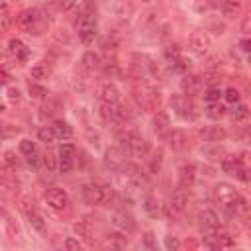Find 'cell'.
I'll return each mask as SVG.
<instances>
[{
  "label": "cell",
  "instance_id": "3957f363",
  "mask_svg": "<svg viewBox=\"0 0 251 251\" xmlns=\"http://www.w3.org/2000/svg\"><path fill=\"white\" fill-rule=\"evenodd\" d=\"M241 198H243V196H241L231 184L220 182V184L214 186V200H216L226 212H229V214H235L237 204H239Z\"/></svg>",
  "mask_w": 251,
  "mask_h": 251
},
{
  "label": "cell",
  "instance_id": "52a82bcc",
  "mask_svg": "<svg viewBox=\"0 0 251 251\" xmlns=\"http://www.w3.org/2000/svg\"><path fill=\"white\" fill-rule=\"evenodd\" d=\"M59 171L65 175V173H71L75 169V161H76V147L73 143H63L59 147Z\"/></svg>",
  "mask_w": 251,
  "mask_h": 251
},
{
  "label": "cell",
  "instance_id": "f1b7e54d",
  "mask_svg": "<svg viewBox=\"0 0 251 251\" xmlns=\"http://www.w3.org/2000/svg\"><path fill=\"white\" fill-rule=\"evenodd\" d=\"M37 137H39V141H43V143H53V141L57 139L53 126H41V127L37 129Z\"/></svg>",
  "mask_w": 251,
  "mask_h": 251
},
{
  "label": "cell",
  "instance_id": "d590c367",
  "mask_svg": "<svg viewBox=\"0 0 251 251\" xmlns=\"http://www.w3.org/2000/svg\"><path fill=\"white\" fill-rule=\"evenodd\" d=\"M20 153L25 155V157H29V155L37 153V147H35V143L31 139H22L20 141Z\"/></svg>",
  "mask_w": 251,
  "mask_h": 251
},
{
  "label": "cell",
  "instance_id": "f35d334b",
  "mask_svg": "<svg viewBox=\"0 0 251 251\" xmlns=\"http://www.w3.org/2000/svg\"><path fill=\"white\" fill-rule=\"evenodd\" d=\"M29 94L33 98H45L47 96V88L41 86V84H37V82H29Z\"/></svg>",
  "mask_w": 251,
  "mask_h": 251
},
{
  "label": "cell",
  "instance_id": "603a6c76",
  "mask_svg": "<svg viewBox=\"0 0 251 251\" xmlns=\"http://www.w3.org/2000/svg\"><path fill=\"white\" fill-rule=\"evenodd\" d=\"M112 224H114V227H118L124 233L131 231V227H133V222H131L129 216H126V212H116L114 218H112Z\"/></svg>",
  "mask_w": 251,
  "mask_h": 251
},
{
  "label": "cell",
  "instance_id": "c3c4849f",
  "mask_svg": "<svg viewBox=\"0 0 251 251\" xmlns=\"http://www.w3.org/2000/svg\"><path fill=\"white\" fill-rule=\"evenodd\" d=\"M143 247H147V249H155V247H157L155 241H153V233H151V231H147V233L143 235Z\"/></svg>",
  "mask_w": 251,
  "mask_h": 251
},
{
  "label": "cell",
  "instance_id": "8fae6325",
  "mask_svg": "<svg viewBox=\"0 0 251 251\" xmlns=\"http://www.w3.org/2000/svg\"><path fill=\"white\" fill-rule=\"evenodd\" d=\"M126 151L122 147H112L106 151V157H104V163L108 169L112 171H124L126 169Z\"/></svg>",
  "mask_w": 251,
  "mask_h": 251
},
{
  "label": "cell",
  "instance_id": "7dc6e473",
  "mask_svg": "<svg viewBox=\"0 0 251 251\" xmlns=\"http://www.w3.org/2000/svg\"><path fill=\"white\" fill-rule=\"evenodd\" d=\"M165 247L167 249H180V241L176 239V237H173V235H167V239H165Z\"/></svg>",
  "mask_w": 251,
  "mask_h": 251
},
{
  "label": "cell",
  "instance_id": "2e32d148",
  "mask_svg": "<svg viewBox=\"0 0 251 251\" xmlns=\"http://www.w3.org/2000/svg\"><path fill=\"white\" fill-rule=\"evenodd\" d=\"M8 53L16 59V61H20V63H25L27 61V57H29V47L24 43V41H20V39H10V43H8Z\"/></svg>",
  "mask_w": 251,
  "mask_h": 251
},
{
  "label": "cell",
  "instance_id": "9c48e42d",
  "mask_svg": "<svg viewBox=\"0 0 251 251\" xmlns=\"http://www.w3.org/2000/svg\"><path fill=\"white\" fill-rule=\"evenodd\" d=\"M45 202H47L53 210H65V208L71 204V198H69V194H67L63 188L51 186V188L45 190Z\"/></svg>",
  "mask_w": 251,
  "mask_h": 251
},
{
  "label": "cell",
  "instance_id": "680465c9",
  "mask_svg": "<svg viewBox=\"0 0 251 251\" xmlns=\"http://www.w3.org/2000/svg\"><path fill=\"white\" fill-rule=\"evenodd\" d=\"M143 2H149V0H143Z\"/></svg>",
  "mask_w": 251,
  "mask_h": 251
},
{
  "label": "cell",
  "instance_id": "b9f144b4",
  "mask_svg": "<svg viewBox=\"0 0 251 251\" xmlns=\"http://www.w3.org/2000/svg\"><path fill=\"white\" fill-rule=\"evenodd\" d=\"M2 161H4V169H16V165H18V157L14 151H6Z\"/></svg>",
  "mask_w": 251,
  "mask_h": 251
},
{
  "label": "cell",
  "instance_id": "e0dca14e",
  "mask_svg": "<svg viewBox=\"0 0 251 251\" xmlns=\"http://www.w3.org/2000/svg\"><path fill=\"white\" fill-rule=\"evenodd\" d=\"M167 141H169V147H171L173 151H180V149L186 147V143H188V135H186L184 129H178V127H176V129H171V131H169Z\"/></svg>",
  "mask_w": 251,
  "mask_h": 251
},
{
  "label": "cell",
  "instance_id": "9a60e30c",
  "mask_svg": "<svg viewBox=\"0 0 251 251\" xmlns=\"http://www.w3.org/2000/svg\"><path fill=\"white\" fill-rule=\"evenodd\" d=\"M153 129H155L157 135H161V137L167 139V135H169V131H171L173 127H171L169 114H167L165 110H157V112H155V118H153Z\"/></svg>",
  "mask_w": 251,
  "mask_h": 251
},
{
  "label": "cell",
  "instance_id": "cb8c5ba5",
  "mask_svg": "<svg viewBox=\"0 0 251 251\" xmlns=\"http://www.w3.org/2000/svg\"><path fill=\"white\" fill-rule=\"evenodd\" d=\"M82 67L88 71V73H94L100 69V57L94 53V51H86L82 55Z\"/></svg>",
  "mask_w": 251,
  "mask_h": 251
},
{
  "label": "cell",
  "instance_id": "d4e9b609",
  "mask_svg": "<svg viewBox=\"0 0 251 251\" xmlns=\"http://www.w3.org/2000/svg\"><path fill=\"white\" fill-rule=\"evenodd\" d=\"M112 110H114V122H118V124H126V122L131 118L129 108H127L126 104H122V102L114 104V106H112Z\"/></svg>",
  "mask_w": 251,
  "mask_h": 251
},
{
  "label": "cell",
  "instance_id": "db71d44e",
  "mask_svg": "<svg viewBox=\"0 0 251 251\" xmlns=\"http://www.w3.org/2000/svg\"><path fill=\"white\" fill-rule=\"evenodd\" d=\"M75 6V0H61V8L63 10H69V8H73Z\"/></svg>",
  "mask_w": 251,
  "mask_h": 251
},
{
  "label": "cell",
  "instance_id": "60d3db41",
  "mask_svg": "<svg viewBox=\"0 0 251 251\" xmlns=\"http://www.w3.org/2000/svg\"><path fill=\"white\" fill-rule=\"evenodd\" d=\"M224 98H226V102H227V104H237V102H239V98H241V94H239V90H237V88H227V90L224 92Z\"/></svg>",
  "mask_w": 251,
  "mask_h": 251
},
{
  "label": "cell",
  "instance_id": "f5cc1de1",
  "mask_svg": "<svg viewBox=\"0 0 251 251\" xmlns=\"http://www.w3.org/2000/svg\"><path fill=\"white\" fill-rule=\"evenodd\" d=\"M227 0H208V6L210 8H216V10H220V8H224V4H226Z\"/></svg>",
  "mask_w": 251,
  "mask_h": 251
},
{
  "label": "cell",
  "instance_id": "f546056e",
  "mask_svg": "<svg viewBox=\"0 0 251 251\" xmlns=\"http://www.w3.org/2000/svg\"><path fill=\"white\" fill-rule=\"evenodd\" d=\"M143 210L147 212V216L157 218V216H159V202H157V198H155V196H145V200H143Z\"/></svg>",
  "mask_w": 251,
  "mask_h": 251
},
{
  "label": "cell",
  "instance_id": "836d02e7",
  "mask_svg": "<svg viewBox=\"0 0 251 251\" xmlns=\"http://www.w3.org/2000/svg\"><path fill=\"white\" fill-rule=\"evenodd\" d=\"M27 222L31 224V227L33 229H37V231H45V220L37 214V212H27Z\"/></svg>",
  "mask_w": 251,
  "mask_h": 251
},
{
  "label": "cell",
  "instance_id": "681fc988",
  "mask_svg": "<svg viewBox=\"0 0 251 251\" xmlns=\"http://www.w3.org/2000/svg\"><path fill=\"white\" fill-rule=\"evenodd\" d=\"M8 98L12 102H20V90L18 88H8Z\"/></svg>",
  "mask_w": 251,
  "mask_h": 251
},
{
  "label": "cell",
  "instance_id": "7402d4cb",
  "mask_svg": "<svg viewBox=\"0 0 251 251\" xmlns=\"http://www.w3.org/2000/svg\"><path fill=\"white\" fill-rule=\"evenodd\" d=\"M137 137H139V135H137L133 129H122V131L116 135V139H118V147H122L124 151H129L131 143H133Z\"/></svg>",
  "mask_w": 251,
  "mask_h": 251
},
{
  "label": "cell",
  "instance_id": "7bdbcfd3",
  "mask_svg": "<svg viewBox=\"0 0 251 251\" xmlns=\"http://www.w3.org/2000/svg\"><path fill=\"white\" fill-rule=\"evenodd\" d=\"M0 18H2V29L6 31L8 27H10V12H8V4L6 2H2V6H0Z\"/></svg>",
  "mask_w": 251,
  "mask_h": 251
},
{
  "label": "cell",
  "instance_id": "83f0119b",
  "mask_svg": "<svg viewBox=\"0 0 251 251\" xmlns=\"http://www.w3.org/2000/svg\"><path fill=\"white\" fill-rule=\"evenodd\" d=\"M224 114H226V108H224L220 102H208V106H206V116H208L210 120H220Z\"/></svg>",
  "mask_w": 251,
  "mask_h": 251
},
{
  "label": "cell",
  "instance_id": "ba28073f",
  "mask_svg": "<svg viewBox=\"0 0 251 251\" xmlns=\"http://www.w3.org/2000/svg\"><path fill=\"white\" fill-rule=\"evenodd\" d=\"M80 196L86 204H104L106 186H100L96 182H84L80 188Z\"/></svg>",
  "mask_w": 251,
  "mask_h": 251
},
{
  "label": "cell",
  "instance_id": "e575fe53",
  "mask_svg": "<svg viewBox=\"0 0 251 251\" xmlns=\"http://www.w3.org/2000/svg\"><path fill=\"white\" fill-rule=\"evenodd\" d=\"M222 12H224L226 18H235V14L239 12V2H235V0H227V2L224 4Z\"/></svg>",
  "mask_w": 251,
  "mask_h": 251
},
{
  "label": "cell",
  "instance_id": "6f0895ef",
  "mask_svg": "<svg viewBox=\"0 0 251 251\" xmlns=\"http://www.w3.org/2000/svg\"><path fill=\"white\" fill-rule=\"evenodd\" d=\"M249 65H251V55H249Z\"/></svg>",
  "mask_w": 251,
  "mask_h": 251
},
{
  "label": "cell",
  "instance_id": "7a4b0ae2",
  "mask_svg": "<svg viewBox=\"0 0 251 251\" xmlns=\"http://www.w3.org/2000/svg\"><path fill=\"white\" fill-rule=\"evenodd\" d=\"M16 25L18 29L22 31H27V33H33V35H39L47 29L49 22H47V16L37 10V8H29V10H22L18 16H16Z\"/></svg>",
  "mask_w": 251,
  "mask_h": 251
},
{
  "label": "cell",
  "instance_id": "f907efd6",
  "mask_svg": "<svg viewBox=\"0 0 251 251\" xmlns=\"http://www.w3.org/2000/svg\"><path fill=\"white\" fill-rule=\"evenodd\" d=\"M239 47H241L243 51H247V53H251V37H243V39L239 41Z\"/></svg>",
  "mask_w": 251,
  "mask_h": 251
},
{
  "label": "cell",
  "instance_id": "d6a6232c",
  "mask_svg": "<svg viewBox=\"0 0 251 251\" xmlns=\"http://www.w3.org/2000/svg\"><path fill=\"white\" fill-rule=\"evenodd\" d=\"M41 163H43V167H45L47 171H55V169H59V157H55L51 151H45V153H43Z\"/></svg>",
  "mask_w": 251,
  "mask_h": 251
},
{
  "label": "cell",
  "instance_id": "9f6ffc18",
  "mask_svg": "<svg viewBox=\"0 0 251 251\" xmlns=\"http://www.w3.org/2000/svg\"><path fill=\"white\" fill-rule=\"evenodd\" d=\"M2 82H4V84H8V82H10V75H8V71H6V69H2Z\"/></svg>",
  "mask_w": 251,
  "mask_h": 251
},
{
  "label": "cell",
  "instance_id": "277c9868",
  "mask_svg": "<svg viewBox=\"0 0 251 251\" xmlns=\"http://www.w3.org/2000/svg\"><path fill=\"white\" fill-rule=\"evenodd\" d=\"M171 106H173L175 114H176L178 118L186 120V122H194L196 116H198L192 98L186 96V94H182V92H180V94H173V98H171Z\"/></svg>",
  "mask_w": 251,
  "mask_h": 251
},
{
  "label": "cell",
  "instance_id": "11a10c76",
  "mask_svg": "<svg viewBox=\"0 0 251 251\" xmlns=\"http://www.w3.org/2000/svg\"><path fill=\"white\" fill-rule=\"evenodd\" d=\"M243 139H245V141L251 145V127H247V129L243 131Z\"/></svg>",
  "mask_w": 251,
  "mask_h": 251
},
{
  "label": "cell",
  "instance_id": "30bf717a",
  "mask_svg": "<svg viewBox=\"0 0 251 251\" xmlns=\"http://www.w3.org/2000/svg\"><path fill=\"white\" fill-rule=\"evenodd\" d=\"M188 43H190V49H192L196 55H206V53L210 51V47H212V39H210V35H208L206 31H202V29L192 31Z\"/></svg>",
  "mask_w": 251,
  "mask_h": 251
},
{
  "label": "cell",
  "instance_id": "5bb4252c",
  "mask_svg": "<svg viewBox=\"0 0 251 251\" xmlns=\"http://www.w3.org/2000/svg\"><path fill=\"white\" fill-rule=\"evenodd\" d=\"M198 220H200V227L204 233H214L220 229V218L216 216L214 210H202Z\"/></svg>",
  "mask_w": 251,
  "mask_h": 251
},
{
  "label": "cell",
  "instance_id": "816d5d0a",
  "mask_svg": "<svg viewBox=\"0 0 251 251\" xmlns=\"http://www.w3.org/2000/svg\"><path fill=\"white\" fill-rule=\"evenodd\" d=\"M241 29L247 31V33H251V14L245 16V20H243V24H241Z\"/></svg>",
  "mask_w": 251,
  "mask_h": 251
},
{
  "label": "cell",
  "instance_id": "74e56055",
  "mask_svg": "<svg viewBox=\"0 0 251 251\" xmlns=\"http://www.w3.org/2000/svg\"><path fill=\"white\" fill-rule=\"evenodd\" d=\"M47 76H49L47 65H35V67H31V78L41 80V78H47Z\"/></svg>",
  "mask_w": 251,
  "mask_h": 251
},
{
  "label": "cell",
  "instance_id": "ac0fdd59",
  "mask_svg": "<svg viewBox=\"0 0 251 251\" xmlns=\"http://www.w3.org/2000/svg\"><path fill=\"white\" fill-rule=\"evenodd\" d=\"M196 180V167L192 163H186L178 169V186L182 188H190Z\"/></svg>",
  "mask_w": 251,
  "mask_h": 251
},
{
  "label": "cell",
  "instance_id": "44dd1931",
  "mask_svg": "<svg viewBox=\"0 0 251 251\" xmlns=\"http://www.w3.org/2000/svg\"><path fill=\"white\" fill-rule=\"evenodd\" d=\"M126 245H127V237L124 231H114L104 241V247H110V249H124Z\"/></svg>",
  "mask_w": 251,
  "mask_h": 251
},
{
  "label": "cell",
  "instance_id": "4fadbf2b",
  "mask_svg": "<svg viewBox=\"0 0 251 251\" xmlns=\"http://www.w3.org/2000/svg\"><path fill=\"white\" fill-rule=\"evenodd\" d=\"M180 90H182V94H186L190 98L198 96L202 92V78L198 75H184L180 80Z\"/></svg>",
  "mask_w": 251,
  "mask_h": 251
},
{
  "label": "cell",
  "instance_id": "ab89813d",
  "mask_svg": "<svg viewBox=\"0 0 251 251\" xmlns=\"http://www.w3.org/2000/svg\"><path fill=\"white\" fill-rule=\"evenodd\" d=\"M220 96H222V92H220V88H216V86H210V88L204 92V100H206V102H220Z\"/></svg>",
  "mask_w": 251,
  "mask_h": 251
},
{
  "label": "cell",
  "instance_id": "484cf974",
  "mask_svg": "<svg viewBox=\"0 0 251 251\" xmlns=\"http://www.w3.org/2000/svg\"><path fill=\"white\" fill-rule=\"evenodd\" d=\"M51 126H53V129H55L57 139H69V137L73 135V127H71L67 122H63V120H57V122H53Z\"/></svg>",
  "mask_w": 251,
  "mask_h": 251
},
{
  "label": "cell",
  "instance_id": "6da1fadb",
  "mask_svg": "<svg viewBox=\"0 0 251 251\" xmlns=\"http://www.w3.org/2000/svg\"><path fill=\"white\" fill-rule=\"evenodd\" d=\"M75 29L78 33V39L84 45H90L96 37V29H98V20H96V8L92 4H82L78 18L75 20Z\"/></svg>",
  "mask_w": 251,
  "mask_h": 251
},
{
  "label": "cell",
  "instance_id": "ee69618b",
  "mask_svg": "<svg viewBox=\"0 0 251 251\" xmlns=\"http://www.w3.org/2000/svg\"><path fill=\"white\" fill-rule=\"evenodd\" d=\"M224 137H226V131L220 129V127H214L210 133H206V139H208V141H220V139H224Z\"/></svg>",
  "mask_w": 251,
  "mask_h": 251
},
{
  "label": "cell",
  "instance_id": "4316f807",
  "mask_svg": "<svg viewBox=\"0 0 251 251\" xmlns=\"http://www.w3.org/2000/svg\"><path fill=\"white\" fill-rule=\"evenodd\" d=\"M75 231H76L78 235H82L88 243L92 241V227H90V224H88L86 218H82V220H78V222L75 224Z\"/></svg>",
  "mask_w": 251,
  "mask_h": 251
},
{
  "label": "cell",
  "instance_id": "1f68e13d",
  "mask_svg": "<svg viewBox=\"0 0 251 251\" xmlns=\"http://www.w3.org/2000/svg\"><path fill=\"white\" fill-rule=\"evenodd\" d=\"M180 57H182V55H180V47H178L176 43H171V45L165 47V59H167L169 65H173L175 61H178Z\"/></svg>",
  "mask_w": 251,
  "mask_h": 251
},
{
  "label": "cell",
  "instance_id": "ffe728a7",
  "mask_svg": "<svg viewBox=\"0 0 251 251\" xmlns=\"http://www.w3.org/2000/svg\"><path fill=\"white\" fill-rule=\"evenodd\" d=\"M149 151H151L149 143H147L143 137H137V139L131 143V147H129L127 153H131V155L137 157V159H147V157H149Z\"/></svg>",
  "mask_w": 251,
  "mask_h": 251
},
{
  "label": "cell",
  "instance_id": "8992f818",
  "mask_svg": "<svg viewBox=\"0 0 251 251\" xmlns=\"http://www.w3.org/2000/svg\"><path fill=\"white\" fill-rule=\"evenodd\" d=\"M222 169L227 173V175H231V176H235L237 180H249V171L243 167V163L239 161V157H233V155H227V157H224L222 159Z\"/></svg>",
  "mask_w": 251,
  "mask_h": 251
},
{
  "label": "cell",
  "instance_id": "f6af8a7d",
  "mask_svg": "<svg viewBox=\"0 0 251 251\" xmlns=\"http://www.w3.org/2000/svg\"><path fill=\"white\" fill-rule=\"evenodd\" d=\"M161 161H163V153H161V151H157V153L153 155V159H151L149 171H151V173H157V171H159V167H161Z\"/></svg>",
  "mask_w": 251,
  "mask_h": 251
},
{
  "label": "cell",
  "instance_id": "5b68a950",
  "mask_svg": "<svg viewBox=\"0 0 251 251\" xmlns=\"http://www.w3.org/2000/svg\"><path fill=\"white\" fill-rule=\"evenodd\" d=\"M135 98L139 102V106L147 108V110H157L159 108V92L155 90V86L147 80H141V84H137L135 88Z\"/></svg>",
  "mask_w": 251,
  "mask_h": 251
},
{
  "label": "cell",
  "instance_id": "8d00e7d4",
  "mask_svg": "<svg viewBox=\"0 0 251 251\" xmlns=\"http://www.w3.org/2000/svg\"><path fill=\"white\" fill-rule=\"evenodd\" d=\"M216 233H218V243H220V249H222V247H231V245H235L233 237H231L227 231H222V229H218Z\"/></svg>",
  "mask_w": 251,
  "mask_h": 251
},
{
  "label": "cell",
  "instance_id": "4dcf8cb0",
  "mask_svg": "<svg viewBox=\"0 0 251 251\" xmlns=\"http://www.w3.org/2000/svg\"><path fill=\"white\" fill-rule=\"evenodd\" d=\"M249 114H251V110H249V106H245V104H235V108L231 110V118L235 120V122H245L247 118H249Z\"/></svg>",
  "mask_w": 251,
  "mask_h": 251
},
{
  "label": "cell",
  "instance_id": "d6986e66",
  "mask_svg": "<svg viewBox=\"0 0 251 251\" xmlns=\"http://www.w3.org/2000/svg\"><path fill=\"white\" fill-rule=\"evenodd\" d=\"M100 100L102 102H108V104H118L120 102V90H118V86L112 84V82L104 84L102 90H100Z\"/></svg>",
  "mask_w": 251,
  "mask_h": 251
},
{
  "label": "cell",
  "instance_id": "7c38bea8",
  "mask_svg": "<svg viewBox=\"0 0 251 251\" xmlns=\"http://www.w3.org/2000/svg\"><path fill=\"white\" fill-rule=\"evenodd\" d=\"M188 198H190V194H188V188H182V186H178V188L173 192V196H171V202H169V210H171L173 214H182V212L186 210V206H188Z\"/></svg>",
  "mask_w": 251,
  "mask_h": 251
},
{
  "label": "cell",
  "instance_id": "bcb514c9",
  "mask_svg": "<svg viewBox=\"0 0 251 251\" xmlns=\"http://www.w3.org/2000/svg\"><path fill=\"white\" fill-rule=\"evenodd\" d=\"M65 249H69V251H80L82 249V243L78 239H75V237H69V239H65Z\"/></svg>",
  "mask_w": 251,
  "mask_h": 251
}]
</instances>
